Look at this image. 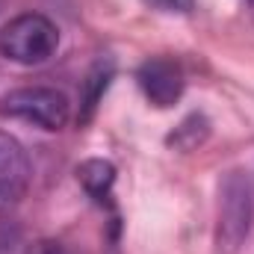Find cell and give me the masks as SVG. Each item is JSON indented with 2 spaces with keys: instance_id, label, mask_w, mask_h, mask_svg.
<instances>
[{
  "instance_id": "6da1fadb",
  "label": "cell",
  "mask_w": 254,
  "mask_h": 254,
  "mask_svg": "<svg viewBox=\"0 0 254 254\" xmlns=\"http://www.w3.org/2000/svg\"><path fill=\"white\" fill-rule=\"evenodd\" d=\"M254 225V184L246 172H228L219 184L216 252L240 254Z\"/></svg>"
},
{
  "instance_id": "7a4b0ae2",
  "label": "cell",
  "mask_w": 254,
  "mask_h": 254,
  "mask_svg": "<svg viewBox=\"0 0 254 254\" xmlns=\"http://www.w3.org/2000/svg\"><path fill=\"white\" fill-rule=\"evenodd\" d=\"M60 48L57 24L42 12L15 15L0 30V54L18 65H42L48 63Z\"/></svg>"
},
{
  "instance_id": "3957f363",
  "label": "cell",
  "mask_w": 254,
  "mask_h": 254,
  "mask_svg": "<svg viewBox=\"0 0 254 254\" xmlns=\"http://www.w3.org/2000/svg\"><path fill=\"white\" fill-rule=\"evenodd\" d=\"M0 116L42 130H63L71 119V104L63 92L51 86H24L0 98Z\"/></svg>"
},
{
  "instance_id": "277c9868",
  "label": "cell",
  "mask_w": 254,
  "mask_h": 254,
  "mask_svg": "<svg viewBox=\"0 0 254 254\" xmlns=\"http://www.w3.org/2000/svg\"><path fill=\"white\" fill-rule=\"evenodd\" d=\"M136 80H139V89L148 98V104H154L157 110L175 107L181 101V95H184V86H187L184 68L172 57H151V60H145L139 65V71H136Z\"/></svg>"
},
{
  "instance_id": "5b68a950",
  "label": "cell",
  "mask_w": 254,
  "mask_h": 254,
  "mask_svg": "<svg viewBox=\"0 0 254 254\" xmlns=\"http://www.w3.org/2000/svg\"><path fill=\"white\" fill-rule=\"evenodd\" d=\"M30 184V157L24 145L0 130V201H18Z\"/></svg>"
},
{
  "instance_id": "8992f818",
  "label": "cell",
  "mask_w": 254,
  "mask_h": 254,
  "mask_svg": "<svg viewBox=\"0 0 254 254\" xmlns=\"http://www.w3.org/2000/svg\"><path fill=\"white\" fill-rule=\"evenodd\" d=\"M113 74H116V63H113L110 57H107V60H98V63L89 68L86 80L80 83V116H77L80 125H86V122L95 116V110H98L104 92L110 89Z\"/></svg>"
},
{
  "instance_id": "52a82bcc",
  "label": "cell",
  "mask_w": 254,
  "mask_h": 254,
  "mask_svg": "<svg viewBox=\"0 0 254 254\" xmlns=\"http://www.w3.org/2000/svg\"><path fill=\"white\" fill-rule=\"evenodd\" d=\"M77 181L89 192V198L104 204V201H110V192H113V184H116V166L110 160H101V157L83 160L77 166Z\"/></svg>"
},
{
  "instance_id": "ba28073f",
  "label": "cell",
  "mask_w": 254,
  "mask_h": 254,
  "mask_svg": "<svg viewBox=\"0 0 254 254\" xmlns=\"http://www.w3.org/2000/svg\"><path fill=\"white\" fill-rule=\"evenodd\" d=\"M207 136H210V122L201 113H192V116H187L181 125L175 127V133L169 136V145H175L181 151H195Z\"/></svg>"
},
{
  "instance_id": "9c48e42d",
  "label": "cell",
  "mask_w": 254,
  "mask_h": 254,
  "mask_svg": "<svg viewBox=\"0 0 254 254\" xmlns=\"http://www.w3.org/2000/svg\"><path fill=\"white\" fill-rule=\"evenodd\" d=\"M142 3L166 15H190L195 9V0H142Z\"/></svg>"
},
{
  "instance_id": "30bf717a",
  "label": "cell",
  "mask_w": 254,
  "mask_h": 254,
  "mask_svg": "<svg viewBox=\"0 0 254 254\" xmlns=\"http://www.w3.org/2000/svg\"><path fill=\"white\" fill-rule=\"evenodd\" d=\"M36 254H71V252L65 249L63 243H42V246L36 249Z\"/></svg>"
},
{
  "instance_id": "8fae6325",
  "label": "cell",
  "mask_w": 254,
  "mask_h": 254,
  "mask_svg": "<svg viewBox=\"0 0 254 254\" xmlns=\"http://www.w3.org/2000/svg\"><path fill=\"white\" fill-rule=\"evenodd\" d=\"M249 3H254V0H249Z\"/></svg>"
}]
</instances>
